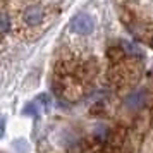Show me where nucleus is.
<instances>
[{
	"instance_id": "obj_7",
	"label": "nucleus",
	"mask_w": 153,
	"mask_h": 153,
	"mask_svg": "<svg viewBox=\"0 0 153 153\" xmlns=\"http://www.w3.org/2000/svg\"><path fill=\"white\" fill-rule=\"evenodd\" d=\"M4 127H5V119L2 117L0 119V138L4 136Z\"/></svg>"
},
{
	"instance_id": "obj_6",
	"label": "nucleus",
	"mask_w": 153,
	"mask_h": 153,
	"mask_svg": "<svg viewBox=\"0 0 153 153\" xmlns=\"http://www.w3.org/2000/svg\"><path fill=\"white\" fill-rule=\"evenodd\" d=\"M10 28V19L7 14H0V33H5Z\"/></svg>"
},
{
	"instance_id": "obj_2",
	"label": "nucleus",
	"mask_w": 153,
	"mask_h": 153,
	"mask_svg": "<svg viewBox=\"0 0 153 153\" xmlns=\"http://www.w3.org/2000/svg\"><path fill=\"white\" fill-rule=\"evenodd\" d=\"M24 21L29 26H38L43 21V9L40 5H31L29 9H26L24 12Z\"/></svg>"
},
{
	"instance_id": "obj_3",
	"label": "nucleus",
	"mask_w": 153,
	"mask_h": 153,
	"mask_svg": "<svg viewBox=\"0 0 153 153\" xmlns=\"http://www.w3.org/2000/svg\"><path fill=\"white\" fill-rule=\"evenodd\" d=\"M145 100H146V93L143 90H138L126 98V107L129 110H139L145 105Z\"/></svg>"
},
{
	"instance_id": "obj_1",
	"label": "nucleus",
	"mask_w": 153,
	"mask_h": 153,
	"mask_svg": "<svg viewBox=\"0 0 153 153\" xmlns=\"http://www.w3.org/2000/svg\"><path fill=\"white\" fill-rule=\"evenodd\" d=\"M69 29L72 33L79 35V36H86V35H90V33H93V29H95V21H93V17H91L90 14L83 12V14H77L71 19Z\"/></svg>"
},
{
	"instance_id": "obj_4",
	"label": "nucleus",
	"mask_w": 153,
	"mask_h": 153,
	"mask_svg": "<svg viewBox=\"0 0 153 153\" xmlns=\"http://www.w3.org/2000/svg\"><path fill=\"white\" fill-rule=\"evenodd\" d=\"M122 50H124L126 55H132V57H145V52L143 48L136 45L132 42H122Z\"/></svg>"
},
{
	"instance_id": "obj_5",
	"label": "nucleus",
	"mask_w": 153,
	"mask_h": 153,
	"mask_svg": "<svg viewBox=\"0 0 153 153\" xmlns=\"http://www.w3.org/2000/svg\"><path fill=\"white\" fill-rule=\"evenodd\" d=\"M38 114H40V108H38L36 102H29V103H26V105H24V108H22V115L38 117Z\"/></svg>"
}]
</instances>
